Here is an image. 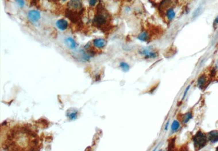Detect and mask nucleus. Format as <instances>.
<instances>
[{"label":"nucleus","instance_id":"nucleus-1","mask_svg":"<svg viewBox=\"0 0 218 151\" xmlns=\"http://www.w3.org/2000/svg\"><path fill=\"white\" fill-rule=\"evenodd\" d=\"M38 138L27 127L16 126L8 132L4 149L8 151H38Z\"/></svg>","mask_w":218,"mask_h":151},{"label":"nucleus","instance_id":"nucleus-2","mask_svg":"<svg viewBox=\"0 0 218 151\" xmlns=\"http://www.w3.org/2000/svg\"><path fill=\"white\" fill-rule=\"evenodd\" d=\"M110 17L105 11H100L96 13L94 17L93 23L95 26L101 28L107 26L109 22Z\"/></svg>","mask_w":218,"mask_h":151},{"label":"nucleus","instance_id":"nucleus-3","mask_svg":"<svg viewBox=\"0 0 218 151\" xmlns=\"http://www.w3.org/2000/svg\"><path fill=\"white\" fill-rule=\"evenodd\" d=\"M193 141L195 147L198 150L206 146L207 142V138L201 131H198L194 136Z\"/></svg>","mask_w":218,"mask_h":151},{"label":"nucleus","instance_id":"nucleus-4","mask_svg":"<svg viewBox=\"0 0 218 151\" xmlns=\"http://www.w3.org/2000/svg\"><path fill=\"white\" fill-rule=\"evenodd\" d=\"M138 53L145 59H153L158 57V53L152 47L142 48L138 51Z\"/></svg>","mask_w":218,"mask_h":151},{"label":"nucleus","instance_id":"nucleus-5","mask_svg":"<svg viewBox=\"0 0 218 151\" xmlns=\"http://www.w3.org/2000/svg\"><path fill=\"white\" fill-rule=\"evenodd\" d=\"M178 0H161L158 4V10L161 14L165 10L172 7H177Z\"/></svg>","mask_w":218,"mask_h":151},{"label":"nucleus","instance_id":"nucleus-6","mask_svg":"<svg viewBox=\"0 0 218 151\" xmlns=\"http://www.w3.org/2000/svg\"><path fill=\"white\" fill-rule=\"evenodd\" d=\"M176 7H171L170 8L165 10L161 14L162 17L165 19L166 22H171L175 19L177 14L175 11Z\"/></svg>","mask_w":218,"mask_h":151},{"label":"nucleus","instance_id":"nucleus-7","mask_svg":"<svg viewBox=\"0 0 218 151\" xmlns=\"http://www.w3.org/2000/svg\"><path fill=\"white\" fill-rule=\"evenodd\" d=\"M67 6L70 11H79L82 9L83 3L82 0H70Z\"/></svg>","mask_w":218,"mask_h":151},{"label":"nucleus","instance_id":"nucleus-8","mask_svg":"<svg viewBox=\"0 0 218 151\" xmlns=\"http://www.w3.org/2000/svg\"><path fill=\"white\" fill-rule=\"evenodd\" d=\"M27 17L30 21L32 23H36L40 19L41 14L37 10H31L28 12Z\"/></svg>","mask_w":218,"mask_h":151},{"label":"nucleus","instance_id":"nucleus-9","mask_svg":"<svg viewBox=\"0 0 218 151\" xmlns=\"http://www.w3.org/2000/svg\"><path fill=\"white\" fill-rule=\"evenodd\" d=\"M65 46L70 49L73 50L77 47V43L74 39L72 37H67L64 40Z\"/></svg>","mask_w":218,"mask_h":151},{"label":"nucleus","instance_id":"nucleus-10","mask_svg":"<svg viewBox=\"0 0 218 151\" xmlns=\"http://www.w3.org/2000/svg\"><path fill=\"white\" fill-rule=\"evenodd\" d=\"M107 41L102 38H97L93 41V45L94 47L98 49H101L106 46Z\"/></svg>","mask_w":218,"mask_h":151},{"label":"nucleus","instance_id":"nucleus-11","mask_svg":"<svg viewBox=\"0 0 218 151\" xmlns=\"http://www.w3.org/2000/svg\"><path fill=\"white\" fill-rule=\"evenodd\" d=\"M56 26L59 31H64L68 27V22L64 19H59L56 21Z\"/></svg>","mask_w":218,"mask_h":151},{"label":"nucleus","instance_id":"nucleus-12","mask_svg":"<svg viewBox=\"0 0 218 151\" xmlns=\"http://www.w3.org/2000/svg\"><path fill=\"white\" fill-rule=\"evenodd\" d=\"M137 38L139 40L143 42H147L149 41L151 38V35L149 31H142L138 35Z\"/></svg>","mask_w":218,"mask_h":151},{"label":"nucleus","instance_id":"nucleus-13","mask_svg":"<svg viewBox=\"0 0 218 151\" xmlns=\"http://www.w3.org/2000/svg\"><path fill=\"white\" fill-rule=\"evenodd\" d=\"M208 139L213 143L218 141V130H213L211 132L208 134Z\"/></svg>","mask_w":218,"mask_h":151},{"label":"nucleus","instance_id":"nucleus-14","mask_svg":"<svg viewBox=\"0 0 218 151\" xmlns=\"http://www.w3.org/2000/svg\"><path fill=\"white\" fill-rule=\"evenodd\" d=\"M67 115L70 120H75L78 116V111L74 109L69 110V112H67Z\"/></svg>","mask_w":218,"mask_h":151},{"label":"nucleus","instance_id":"nucleus-15","mask_svg":"<svg viewBox=\"0 0 218 151\" xmlns=\"http://www.w3.org/2000/svg\"><path fill=\"white\" fill-rule=\"evenodd\" d=\"M197 83H198V86H199L201 88L203 87L204 86V85H205V84H206V76H205V75H201V76L198 79Z\"/></svg>","mask_w":218,"mask_h":151},{"label":"nucleus","instance_id":"nucleus-16","mask_svg":"<svg viewBox=\"0 0 218 151\" xmlns=\"http://www.w3.org/2000/svg\"><path fill=\"white\" fill-rule=\"evenodd\" d=\"M180 128V123L177 121H174L171 125V130L172 132H175L177 131Z\"/></svg>","mask_w":218,"mask_h":151},{"label":"nucleus","instance_id":"nucleus-17","mask_svg":"<svg viewBox=\"0 0 218 151\" xmlns=\"http://www.w3.org/2000/svg\"><path fill=\"white\" fill-rule=\"evenodd\" d=\"M192 113L190 112H188L186 113V114L184 115L183 116V121L184 124H186L188 121H189L190 120L192 119Z\"/></svg>","mask_w":218,"mask_h":151},{"label":"nucleus","instance_id":"nucleus-18","mask_svg":"<svg viewBox=\"0 0 218 151\" xmlns=\"http://www.w3.org/2000/svg\"><path fill=\"white\" fill-rule=\"evenodd\" d=\"M119 66H120V67L121 68V69L124 72H127L129 71V68H130L128 63H124V62H122V63H120Z\"/></svg>","mask_w":218,"mask_h":151},{"label":"nucleus","instance_id":"nucleus-19","mask_svg":"<svg viewBox=\"0 0 218 151\" xmlns=\"http://www.w3.org/2000/svg\"><path fill=\"white\" fill-rule=\"evenodd\" d=\"M16 4L20 8H23L25 5V2L24 0H16Z\"/></svg>","mask_w":218,"mask_h":151},{"label":"nucleus","instance_id":"nucleus-20","mask_svg":"<svg viewBox=\"0 0 218 151\" xmlns=\"http://www.w3.org/2000/svg\"><path fill=\"white\" fill-rule=\"evenodd\" d=\"M89 5L91 7H93L96 6L98 3V0H89L88 1Z\"/></svg>","mask_w":218,"mask_h":151},{"label":"nucleus","instance_id":"nucleus-21","mask_svg":"<svg viewBox=\"0 0 218 151\" xmlns=\"http://www.w3.org/2000/svg\"><path fill=\"white\" fill-rule=\"evenodd\" d=\"M213 27L216 29L218 26V15L215 17L214 20L213 21Z\"/></svg>","mask_w":218,"mask_h":151},{"label":"nucleus","instance_id":"nucleus-22","mask_svg":"<svg viewBox=\"0 0 218 151\" xmlns=\"http://www.w3.org/2000/svg\"><path fill=\"white\" fill-rule=\"evenodd\" d=\"M200 11V8H197L196 10V11H195L194 12V16L196 17L198 15V14H199Z\"/></svg>","mask_w":218,"mask_h":151},{"label":"nucleus","instance_id":"nucleus-23","mask_svg":"<svg viewBox=\"0 0 218 151\" xmlns=\"http://www.w3.org/2000/svg\"><path fill=\"white\" fill-rule=\"evenodd\" d=\"M189 88H190V86H188V87L186 88V90H185V92H184V95H183V99L186 96V94H187V93H188V91L189 90Z\"/></svg>","mask_w":218,"mask_h":151},{"label":"nucleus","instance_id":"nucleus-24","mask_svg":"<svg viewBox=\"0 0 218 151\" xmlns=\"http://www.w3.org/2000/svg\"><path fill=\"white\" fill-rule=\"evenodd\" d=\"M217 151H218V148H217Z\"/></svg>","mask_w":218,"mask_h":151},{"label":"nucleus","instance_id":"nucleus-25","mask_svg":"<svg viewBox=\"0 0 218 151\" xmlns=\"http://www.w3.org/2000/svg\"><path fill=\"white\" fill-rule=\"evenodd\" d=\"M62 1H66V0H62Z\"/></svg>","mask_w":218,"mask_h":151}]
</instances>
